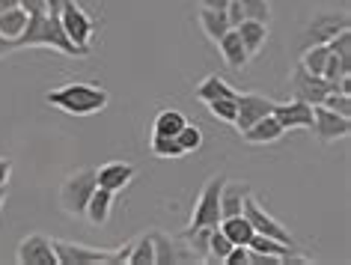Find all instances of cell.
Listing matches in <instances>:
<instances>
[{"label":"cell","instance_id":"6da1fadb","mask_svg":"<svg viewBox=\"0 0 351 265\" xmlns=\"http://www.w3.org/2000/svg\"><path fill=\"white\" fill-rule=\"evenodd\" d=\"M45 102L63 113H72V117H93V113H101L108 108L110 93L99 84L72 81V84H63L57 90L45 93Z\"/></svg>","mask_w":351,"mask_h":265},{"label":"cell","instance_id":"7a4b0ae2","mask_svg":"<svg viewBox=\"0 0 351 265\" xmlns=\"http://www.w3.org/2000/svg\"><path fill=\"white\" fill-rule=\"evenodd\" d=\"M15 45L21 48H54L60 54H69V57H81V54H90V51L77 48L72 39L63 33L60 27V19L51 12H39V15H30L27 19V27L19 39H15Z\"/></svg>","mask_w":351,"mask_h":265},{"label":"cell","instance_id":"3957f363","mask_svg":"<svg viewBox=\"0 0 351 265\" xmlns=\"http://www.w3.org/2000/svg\"><path fill=\"white\" fill-rule=\"evenodd\" d=\"M95 188H99V185H95L93 167H84V170L72 173L69 179H63V185H60V194H57L60 209H63L69 218H84V209H86V203H90Z\"/></svg>","mask_w":351,"mask_h":265},{"label":"cell","instance_id":"277c9868","mask_svg":"<svg viewBox=\"0 0 351 265\" xmlns=\"http://www.w3.org/2000/svg\"><path fill=\"white\" fill-rule=\"evenodd\" d=\"M223 182H226V176L223 173H217L212 176L206 185H203V191H199V197L194 203V211H191V224L188 227H217L221 224V188H223Z\"/></svg>","mask_w":351,"mask_h":265},{"label":"cell","instance_id":"5b68a950","mask_svg":"<svg viewBox=\"0 0 351 265\" xmlns=\"http://www.w3.org/2000/svg\"><path fill=\"white\" fill-rule=\"evenodd\" d=\"M351 27V19H348V12L346 10H337V12H330V10H324V12H313V19L306 21V27L301 33V42H304V48L306 45H328V42L337 36V33L342 30H348Z\"/></svg>","mask_w":351,"mask_h":265},{"label":"cell","instance_id":"8992f818","mask_svg":"<svg viewBox=\"0 0 351 265\" xmlns=\"http://www.w3.org/2000/svg\"><path fill=\"white\" fill-rule=\"evenodd\" d=\"M57 19H60V27H63V33L75 42L77 48L90 51V42H93V33H95V24H93V19H90V12H86L84 6L77 3V0H66L63 10L57 12Z\"/></svg>","mask_w":351,"mask_h":265},{"label":"cell","instance_id":"52a82bcc","mask_svg":"<svg viewBox=\"0 0 351 265\" xmlns=\"http://www.w3.org/2000/svg\"><path fill=\"white\" fill-rule=\"evenodd\" d=\"M51 244H54L60 265H110L113 256L110 247H86V244L63 242V238H54Z\"/></svg>","mask_w":351,"mask_h":265},{"label":"cell","instance_id":"ba28073f","mask_svg":"<svg viewBox=\"0 0 351 265\" xmlns=\"http://www.w3.org/2000/svg\"><path fill=\"white\" fill-rule=\"evenodd\" d=\"M241 215L250 220L253 233L268 235V238H277V242H286V244H295V238H292V233H289V227H283L277 218H271L268 211L259 206V200L253 197V194H247V200H244Z\"/></svg>","mask_w":351,"mask_h":265},{"label":"cell","instance_id":"9c48e42d","mask_svg":"<svg viewBox=\"0 0 351 265\" xmlns=\"http://www.w3.org/2000/svg\"><path fill=\"white\" fill-rule=\"evenodd\" d=\"M313 135L322 140V143H337V140L348 137L351 131V117H339L324 104H313Z\"/></svg>","mask_w":351,"mask_h":265},{"label":"cell","instance_id":"30bf717a","mask_svg":"<svg viewBox=\"0 0 351 265\" xmlns=\"http://www.w3.org/2000/svg\"><path fill=\"white\" fill-rule=\"evenodd\" d=\"M289 90H292V99H301L306 104H322L324 95L330 93V84L324 81L322 75H310L298 63L292 69V78H289Z\"/></svg>","mask_w":351,"mask_h":265},{"label":"cell","instance_id":"8fae6325","mask_svg":"<svg viewBox=\"0 0 351 265\" xmlns=\"http://www.w3.org/2000/svg\"><path fill=\"white\" fill-rule=\"evenodd\" d=\"M152 247H155V265H182V262H199V256L182 242L179 235L167 233H152Z\"/></svg>","mask_w":351,"mask_h":265},{"label":"cell","instance_id":"7c38bea8","mask_svg":"<svg viewBox=\"0 0 351 265\" xmlns=\"http://www.w3.org/2000/svg\"><path fill=\"white\" fill-rule=\"evenodd\" d=\"M271 111H274V102L265 99V95H259V93H235V122L232 126L239 131H244V128H250L256 119L268 117Z\"/></svg>","mask_w":351,"mask_h":265},{"label":"cell","instance_id":"4fadbf2b","mask_svg":"<svg viewBox=\"0 0 351 265\" xmlns=\"http://www.w3.org/2000/svg\"><path fill=\"white\" fill-rule=\"evenodd\" d=\"M15 260H19V265H57V253H54V244H51L48 235L33 233L19 242Z\"/></svg>","mask_w":351,"mask_h":265},{"label":"cell","instance_id":"5bb4252c","mask_svg":"<svg viewBox=\"0 0 351 265\" xmlns=\"http://www.w3.org/2000/svg\"><path fill=\"white\" fill-rule=\"evenodd\" d=\"M271 117H274L286 131H292V128H310L313 126V104H306L301 99H292V102H283V104L274 102V111H271Z\"/></svg>","mask_w":351,"mask_h":265},{"label":"cell","instance_id":"9a60e30c","mask_svg":"<svg viewBox=\"0 0 351 265\" xmlns=\"http://www.w3.org/2000/svg\"><path fill=\"white\" fill-rule=\"evenodd\" d=\"M134 173H137L134 164H128V161H108L95 170V185L117 194L122 188H128L131 179H134Z\"/></svg>","mask_w":351,"mask_h":265},{"label":"cell","instance_id":"2e32d148","mask_svg":"<svg viewBox=\"0 0 351 265\" xmlns=\"http://www.w3.org/2000/svg\"><path fill=\"white\" fill-rule=\"evenodd\" d=\"M283 135H286V128L268 113V117H262V119L253 122L250 128H244L241 140H244V143H250V146H265V143H277Z\"/></svg>","mask_w":351,"mask_h":265},{"label":"cell","instance_id":"e0dca14e","mask_svg":"<svg viewBox=\"0 0 351 265\" xmlns=\"http://www.w3.org/2000/svg\"><path fill=\"white\" fill-rule=\"evenodd\" d=\"M217 48H221V54H223V63L232 69V72H241L244 66H247V48L241 45V36H239V30H226L221 39H217Z\"/></svg>","mask_w":351,"mask_h":265},{"label":"cell","instance_id":"ac0fdd59","mask_svg":"<svg viewBox=\"0 0 351 265\" xmlns=\"http://www.w3.org/2000/svg\"><path fill=\"white\" fill-rule=\"evenodd\" d=\"M113 197H117L113 191L95 188L93 197H90V203H86V209H84V218L90 220L93 227H104V224L110 220V211H113Z\"/></svg>","mask_w":351,"mask_h":265},{"label":"cell","instance_id":"d6986e66","mask_svg":"<svg viewBox=\"0 0 351 265\" xmlns=\"http://www.w3.org/2000/svg\"><path fill=\"white\" fill-rule=\"evenodd\" d=\"M239 36H241V45L247 48V54H259L262 48H265V42H268V24L265 21H253V19H244L239 27Z\"/></svg>","mask_w":351,"mask_h":265},{"label":"cell","instance_id":"ffe728a7","mask_svg":"<svg viewBox=\"0 0 351 265\" xmlns=\"http://www.w3.org/2000/svg\"><path fill=\"white\" fill-rule=\"evenodd\" d=\"M250 194V185H241V182H223L221 188V215L223 218H232V215H241V206ZM221 218V220H223Z\"/></svg>","mask_w":351,"mask_h":265},{"label":"cell","instance_id":"44dd1931","mask_svg":"<svg viewBox=\"0 0 351 265\" xmlns=\"http://www.w3.org/2000/svg\"><path fill=\"white\" fill-rule=\"evenodd\" d=\"M197 21H199V27H203V33H206V36L212 39V42L221 39L226 30H232V27H230V19H226L223 10H208V6H199Z\"/></svg>","mask_w":351,"mask_h":265},{"label":"cell","instance_id":"7402d4cb","mask_svg":"<svg viewBox=\"0 0 351 265\" xmlns=\"http://www.w3.org/2000/svg\"><path fill=\"white\" fill-rule=\"evenodd\" d=\"M217 229L230 238L232 244H244L247 247L250 244V238H253V227H250V220L244 218V215H232V218H223L221 224H217Z\"/></svg>","mask_w":351,"mask_h":265},{"label":"cell","instance_id":"603a6c76","mask_svg":"<svg viewBox=\"0 0 351 265\" xmlns=\"http://www.w3.org/2000/svg\"><path fill=\"white\" fill-rule=\"evenodd\" d=\"M235 95V90L230 84L223 81L221 75H208V78H203V81H199V87H197V99L199 102H215V99H232Z\"/></svg>","mask_w":351,"mask_h":265},{"label":"cell","instance_id":"cb8c5ba5","mask_svg":"<svg viewBox=\"0 0 351 265\" xmlns=\"http://www.w3.org/2000/svg\"><path fill=\"white\" fill-rule=\"evenodd\" d=\"M27 19H30V15L24 12L21 6L0 12V36H6V39H19L21 33H24V27H27Z\"/></svg>","mask_w":351,"mask_h":265},{"label":"cell","instance_id":"d4e9b609","mask_svg":"<svg viewBox=\"0 0 351 265\" xmlns=\"http://www.w3.org/2000/svg\"><path fill=\"white\" fill-rule=\"evenodd\" d=\"M185 117L179 111H161L152 122V135H161V137H176L182 128H185Z\"/></svg>","mask_w":351,"mask_h":265},{"label":"cell","instance_id":"484cf974","mask_svg":"<svg viewBox=\"0 0 351 265\" xmlns=\"http://www.w3.org/2000/svg\"><path fill=\"white\" fill-rule=\"evenodd\" d=\"M328 57H330V48L328 45H306L301 51V60H298V63H301L310 75H322L324 66H328Z\"/></svg>","mask_w":351,"mask_h":265},{"label":"cell","instance_id":"4316f807","mask_svg":"<svg viewBox=\"0 0 351 265\" xmlns=\"http://www.w3.org/2000/svg\"><path fill=\"white\" fill-rule=\"evenodd\" d=\"M131 265H155V247H152V235H140L131 242V253H128Z\"/></svg>","mask_w":351,"mask_h":265},{"label":"cell","instance_id":"83f0119b","mask_svg":"<svg viewBox=\"0 0 351 265\" xmlns=\"http://www.w3.org/2000/svg\"><path fill=\"white\" fill-rule=\"evenodd\" d=\"M230 251H232V242H230V238H226L217 227H212V233H208V253H206V262H223Z\"/></svg>","mask_w":351,"mask_h":265},{"label":"cell","instance_id":"f1b7e54d","mask_svg":"<svg viewBox=\"0 0 351 265\" xmlns=\"http://www.w3.org/2000/svg\"><path fill=\"white\" fill-rule=\"evenodd\" d=\"M149 149H152L155 158H182V146L176 143V137H161V135H152L149 140Z\"/></svg>","mask_w":351,"mask_h":265},{"label":"cell","instance_id":"f546056e","mask_svg":"<svg viewBox=\"0 0 351 265\" xmlns=\"http://www.w3.org/2000/svg\"><path fill=\"white\" fill-rule=\"evenodd\" d=\"M241 6L244 19H253V21H265L271 24V3L268 0H235Z\"/></svg>","mask_w":351,"mask_h":265},{"label":"cell","instance_id":"4dcf8cb0","mask_svg":"<svg viewBox=\"0 0 351 265\" xmlns=\"http://www.w3.org/2000/svg\"><path fill=\"white\" fill-rule=\"evenodd\" d=\"M176 143L182 146V152H197L199 146H203V131H199L197 126H191V122H185V128L176 135Z\"/></svg>","mask_w":351,"mask_h":265},{"label":"cell","instance_id":"1f68e13d","mask_svg":"<svg viewBox=\"0 0 351 265\" xmlns=\"http://www.w3.org/2000/svg\"><path fill=\"white\" fill-rule=\"evenodd\" d=\"M208 113H212L215 119H221V122H235V95L232 99H215V102H208Z\"/></svg>","mask_w":351,"mask_h":265},{"label":"cell","instance_id":"d6a6232c","mask_svg":"<svg viewBox=\"0 0 351 265\" xmlns=\"http://www.w3.org/2000/svg\"><path fill=\"white\" fill-rule=\"evenodd\" d=\"M328 48H330V54H337L342 60V63H351V30L337 33V36L328 42Z\"/></svg>","mask_w":351,"mask_h":265},{"label":"cell","instance_id":"836d02e7","mask_svg":"<svg viewBox=\"0 0 351 265\" xmlns=\"http://www.w3.org/2000/svg\"><path fill=\"white\" fill-rule=\"evenodd\" d=\"M322 104L330 108L333 113H339V117H351V95L348 93H328Z\"/></svg>","mask_w":351,"mask_h":265},{"label":"cell","instance_id":"e575fe53","mask_svg":"<svg viewBox=\"0 0 351 265\" xmlns=\"http://www.w3.org/2000/svg\"><path fill=\"white\" fill-rule=\"evenodd\" d=\"M223 265H247V247H244V244H232V251L226 253Z\"/></svg>","mask_w":351,"mask_h":265},{"label":"cell","instance_id":"d590c367","mask_svg":"<svg viewBox=\"0 0 351 265\" xmlns=\"http://www.w3.org/2000/svg\"><path fill=\"white\" fill-rule=\"evenodd\" d=\"M226 19H230V27H239V24L244 21V12H241V6L235 3V0H230V3H226Z\"/></svg>","mask_w":351,"mask_h":265},{"label":"cell","instance_id":"8d00e7d4","mask_svg":"<svg viewBox=\"0 0 351 265\" xmlns=\"http://www.w3.org/2000/svg\"><path fill=\"white\" fill-rule=\"evenodd\" d=\"M21 10L27 12V15H39V12H48V3L45 0H21Z\"/></svg>","mask_w":351,"mask_h":265},{"label":"cell","instance_id":"74e56055","mask_svg":"<svg viewBox=\"0 0 351 265\" xmlns=\"http://www.w3.org/2000/svg\"><path fill=\"white\" fill-rule=\"evenodd\" d=\"M12 176V161L10 158H0V185H6Z\"/></svg>","mask_w":351,"mask_h":265},{"label":"cell","instance_id":"f35d334b","mask_svg":"<svg viewBox=\"0 0 351 265\" xmlns=\"http://www.w3.org/2000/svg\"><path fill=\"white\" fill-rule=\"evenodd\" d=\"M12 51H19V45H15V39H6V36H0V57L12 54Z\"/></svg>","mask_w":351,"mask_h":265},{"label":"cell","instance_id":"ab89813d","mask_svg":"<svg viewBox=\"0 0 351 265\" xmlns=\"http://www.w3.org/2000/svg\"><path fill=\"white\" fill-rule=\"evenodd\" d=\"M230 0H199V6H208V10H226Z\"/></svg>","mask_w":351,"mask_h":265},{"label":"cell","instance_id":"60d3db41","mask_svg":"<svg viewBox=\"0 0 351 265\" xmlns=\"http://www.w3.org/2000/svg\"><path fill=\"white\" fill-rule=\"evenodd\" d=\"M45 3H48V12H51V15H57L60 10H63L66 0H45Z\"/></svg>","mask_w":351,"mask_h":265},{"label":"cell","instance_id":"b9f144b4","mask_svg":"<svg viewBox=\"0 0 351 265\" xmlns=\"http://www.w3.org/2000/svg\"><path fill=\"white\" fill-rule=\"evenodd\" d=\"M21 0H0V12H6V10H15Z\"/></svg>","mask_w":351,"mask_h":265},{"label":"cell","instance_id":"7bdbcfd3","mask_svg":"<svg viewBox=\"0 0 351 265\" xmlns=\"http://www.w3.org/2000/svg\"><path fill=\"white\" fill-rule=\"evenodd\" d=\"M6 206V185H0V211Z\"/></svg>","mask_w":351,"mask_h":265}]
</instances>
